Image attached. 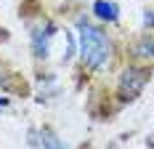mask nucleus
I'll use <instances>...</instances> for the list:
<instances>
[{"label": "nucleus", "instance_id": "7ed1b4c3", "mask_svg": "<svg viewBox=\"0 0 154 149\" xmlns=\"http://www.w3.org/2000/svg\"><path fill=\"white\" fill-rule=\"evenodd\" d=\"M56 24L53 21H40V24H35L29 32V45H32V56L40 61H45L51 56V43H53V37H56Z\"/></svg>", "mask_w": 154, "mask_h": 149}, {"label": "nucleus", "instance_id": "0eeeda50", "mask_svg": "<svg viewBox=\"0 0 154 149\" xmlns=\"http://www.w3.org/2000/svg\"><path fill=\"white\" fill-rule=\"evenodd\" d=\"M136 53H138L141 59H154V37H143L136 45Z\"/></svg>", "mask_w": 154, "mask_h": 149}, {"label": "nucleus", "instance_id": "20e7f679", "mask_svg": "<svg viewBox=\"0 0 154 149\" xmlns=\"http://www.w3.org/2000/svg\"><path fill=\"white\" fill-rule=\"evenodd\" d=\"M59 96V77L56 74H40L37 80V101H48Z\"/></svg>", "mask_w": 154, "mask_h": 149}, {"label": "nucleus", "instance_id": "6e6552de", "mask_svg": "<svg viewBox=\"0 0 154 149\" xmlns=\"http://www.w3.org/2000/svg\"><path fill=\"white\" fill-rule=\"evenodd\" d=\"M141 24H143V27H149V30L154 27V8H146V11H143V16H141Z\"/></svg>", "mask_w": 154, "mask_h": 149}, {"label": "nucleus", "instance_id": "9d476101", "mask_svg": "<svg viewBox=\"0 0 154 149\" xmlns=\"http://www.w3.org/2000/svg\"><path fill=\"white\" fill-rule=\"evenodd\" d=\"M8 106V96H0V109H5Z\"/></svg>", "mask_w": 154, "mask_h": 149}, {"label": "nucleus", "instance_id": "f03ea898", "mask_svg": "<svg viewBox=\"0 0 154 149\" xmlns=\"http://www.w3.org/2000/svg\"><path fill=\"white\" fill-rule=\"evenodd\" d=\"M149 83V69L143 67H128L120 74V83H117V93H120V101H133L138 99L141 90L146 88Z\"/></svg>", "mask_w": 154, "mask_h": 149}, {"label": "nucleus", "instance_id": "f257e3e1", "mask_svg": "<svg viewBox=\"0 0 154 149\" xmlns=\"http://www.w3.org/2000/svg\"><path fill=\"white\" fill-rule=\"evenodd\" d=\"M77 53L82 67H88L91 72L104 69L112 59V40L106 37V32H101L98 27H93L91 21L80 19L77 21Z\"/></svg>", "mask_w": 154, "mask_h": 149}, {"label": "nucleus", "instance_id": "39448f33", "mask_svg": "<svg viewBox=\"0 0 154 149\" xmlns=\"http://www.w3.org/2000/svg\"><path fill=\"white\" fill-rule=\"evenodd\" d=\"M93 14L101 21H117L120 19V5L112 3V0H96L93 3Z\"/></svg>", "mask_w": 154, "mask_h": 149}, {"label": "nucleus", "instance_id": "1a4fd4ad", "mask_svg": "<svg viewBox=\"0 0 154 149\" xmlns=\"http://www.w3.org/2000/svg\"><path fill=\"white\" fill-rule=\"evenodd\" d=\"M0 90H11V85H8V74L0 72Z\"/></svg>", "mask_w": 154, "mask_h": 149}, {"label": "nucleus", "instance_id": "423d86ee", "mask_svg": "<svg viewBox=\"0 0 154 149\" xmlns=\"http://www.w3.org/2000/svg\"><path fill=\"white\" fill-rule=\"evenodd\" d=\"M37 136H40V149H69L64 144V138H59L51 128H40Z\"/></svg>", "mask_w": 154, "mask_h": 149}]
</instances>
